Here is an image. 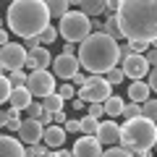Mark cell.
Listing matches in <instances>:
<instances>
[{"label": "cell", "mask_w": 157, "mask_h": 157, "mask_svg": "<svg viewBox=\"0 0 157 157\" xmlns=\"http://www.w3.org/2000/svg\"><path fill=\"white\" fill-rule=\"evenodd\" d=\"M118 26L126 42H155L157 39V0H123L115 11Z\"/></svg>", "instance_id": "obj_1"}, {"label": "cell", "mask_w": 157, "mask_h": 157, "mask_svg": "<svg viewBox=\"0 0 157 157\" xmlns=\"http://www.w3.org/2000/svg\"><path fill=\"white\" fill-rule=\"evenodd\" d=\"M8 32L16 37H39V32L50 26V11L45 0H13L6 11Z\"/></svg>", "instance_id": "obj_2"}, {"label": "cell", "mask_w": 157, "mask_h": 157, "mask_svg": "<svg viewBox=\"0 0 157 157\" xmlns=\"http://www.w3.org/2000/svg\"><path fill=\"white\" fill-rule=\"evenodd\" d=\"M78 63L89 73L105 76L110 68L118 66V42L107 37L105 32H92L89 37L78 45Z\"/></svg>", "instance_id": "obj_3"}, {"label": "cell", "mask_w": 157, "mask_h": 157, "mask_svg": "<svg viewBox=\"0 0 157 157\" xmlns=\"http://www.w3.org/2000/svg\"><path fill=\"white\" fill-rule=\"evenodd\" d=\"M155 141H157V123L144 115L131 118L121 126V147H126L131 155L155 149Z\"/></svg>", "instance_id": "obj_4"}, {"label": "cell", "mask_w": 157, "mask_h": 157, "mask_svg": "<svg viewBox=\"0 0 157 157\" xmlns=\"http://www.w3.org/2000/svg\"><path fill=\"white\" fill-rule=\"evenodd\" d=\"M58 34H60L66 42H73V45H81L86 37L92 34V18L86 13L76 11H68L66 16L58 21Z\"/></svg>", "instance_id": "obj_5"}, {"label": "cell", "mask_w": 157, "mask_h": 157, "mask_svg": "<svg viewBox=\"0 0 157 157\" xmlns=\"http://www.w3.org/2000/svg\"><path fill=\"white\" fill-rule=\"evenodd\" d=\"M110 94H113V84L105 76H100V73H92V76H86V84L78 86L76 97L84 100L86 105H92V102H105Z\"/></svg>", "instance_id": "obj_6"}, {"label": "cell", "mask_w": 157, "mask_h": 157, "mask_svg": "<svg viewBox=\"0 0 157 157\" xmlns=\"http://www.w3.org/2000/svg\"><path fill=\"white\" fill-rule=\"evenodd\" d=\"M26 89L32 92V97H47L55 92V73L47 71H29L26 76Z\"/></svg>", "instance_id": "obj_7"}, {"label": "cell", "mask_w": 157, "mask_h": 157, "mask_svg": "<svg viewBox=\"0 0 157 157\" xmlns=\"http://www.w3.org/2000/svg\"><path fill=\"white\" fill-rule=\"evenodd\" d=\"M26 55H29V50L21 42H8V45L0 47V63H3V68H6L8 73L21 71V68L26 66Z\"/></svg>", "instance_id": "obj_8"}, {"label": "cell", "mask_w": 157, "mask_h": 157, "mask_svg": "<svg viewBox=\"0 0 157 157\" xmlns=\"http://www.w3.org/2000/svg\"><path fill=\"white\" fill-rule=\"evenodd\" d=\"M78 68H81L78 55H66V52H60V55H52V66H50V71L55 73V78H66V81H71V78L78 73Z\"/></svg>", "instance_id": "obj_9"}, {"label": "cell", "mask_w": 157, "mask_h": 157, "mask_svg": "<svg viewBox=\"0 0 157 157\" xmlns=\"http://www.w3.org/2000/svg\"><path fill=\"white\" fill-rule=\"evenodd\" d=\"M16 134H18V141H21L24 147H29V144H39V141H42V134H45V126L39 123L37 118H24Z\"/></svg>", "instance_id": "obj_10"}, {"label": "cell", "mask_w": 157, "mask_h": 157, "mask_svg": "<svg viewBox=\"0 0 157 157\" xmlns=\"http://www.w3.org/2000/svg\"><path fill=\"white\" fill-rule=\"evenodd\" d=\"M73 157H102V141L97 139V136H86L81 134L76 141H73Z\"/></svg>", "instance_id": "obj_11"}, {"label": "cell", "mask_w": 157, "mask_h": 157, "mask_svg": "<svg viewBox=\"0 0 157 157\" xmlns=\"http://www.w3.org/2000/svg\"><path fill=\"white\" fill-rule=\"evenodd\" d=\"M121 68H123L126 78H134V81H141V78H147V73H149V63H147V58L139 55V52H134L131 58H126V60L121 63Z\"/></svg>", "instance_id": "obj_12"}, {"label": "cell", "mask_w": 157, "mask_h": 157, "mask_svg": "<svg viewBox=\"0 0 157 157\" xmlns=\"http://www.w3.org/2000/svg\"><path fill=\"white\" fill-rule=\"evenodd\" d=\"M50 66H52V55H50V50H47L45 45H39L37 50H29V55H26V66H24V68H29V71H47Z\"/></svg>", "instance_id": "obj_13"}, {"label": "cell", "mask_w": 157, "mask_h": 157, "mask_svg": "<svg viewBox=\"0 0 157 157\" xmlns=\"http://www.w3.org/2000/svg\"><path fill=\"white\" fill-rule=\"evenodd\" d=\"M0 157H26V147L11 134H0Z\"/></svg>", "instance_id": "obj_14"}, {"label": "cell", "mask_w": 157, "mask_h": 157, "mask_svg": "<svg viewBox=\"0 0 157 157\" xmlns=\"http://www.w3.org/2000/svg\"><path fill=\"white\" fill-rule=\"evenodd\" d=\"M97 139H100L102 144H107V147L121 144V126H118L115 121H102L100 128H97Z\"/></svg>", "instance_id": "obj_15"}, {"label": "cell", "mask_w": 157, "mask_h": 157, "mask_svg": "<svg viewBox=\"0 0 157 157\" xmlns=\"http://www.w3.org/2000/svg\"><path fill=\"white\" fill-rule=\"evenodd\" d=\"M42 141H45L50 149H60L63 144H66V128L63 126H47L45 128V134H42Z\"/></svg>", "instance_id": "obj_16"}, {"label": "cell", "mask_w": 157, "mask_h": 157, "mask_svg": "<svg viewBox=\"0 0 157 157\" xmlns=\"http://www.w3.org/2000/svg\"><path fill=\"white\" fill-rule=\"evenodd\" d=\"M78 11L86 13L89 18H97L107 11V0H78Z\"/></svg>", "instance_id": "obj_17"}, {"label": "cell", "mask_w": 157, "mask_h": 157, "mask_svg": "<svg viewBox=\"0 0 157 157\" xmlns=\"http://www.w3.org/2000/svg\"><path fill=\"white\" fill-rule=\"evenodd\" d=\"M8 102H11V107H16V110H26L29 102H32V92L26 89V86H16V89L11 92V97H8Z\"/></svg>", "instance_id": "obj_18"}, {"label": "cell", "mask_w": 157, "mask_h": 157, "mask_svg": "<svg viewBox=\"0 0 157 157\" xmlns=\"http://www.w3.org/2000/svg\"><path fill=\"white\" fill-rule=\"evenodd\" d=\"M18 126H21V110H16V107H8L6 113H0V128L18 131Z\"/></svg>", "instance_id": "obj_19"}, {"label": "cell", "mask_w": 157, "mask_h": 157, "mask_svg": "<svg viewBox=\"0 0 157 157\" xmlns=\"http://www.w3.org/2000/svg\"><path fill=\"white\" fill-rule=\"evenodd\" d=\"M149 84H147V81H134V84L128 86V100L131 102H144V100H149Z\"/></svg>", "instance_id": "obj_20"}, {"label": "cell", "mask_w": 157, "mask_h": 157, "mask_svg": "<svg viewBox=\"0 0 157 157\" xmlns=\"http://www.w3.org/2000/svg\"><path fill=\"white\" fill-rule=\"evenodd\" d=\"M102 32L107 34V37H113L115 42H121L123 39V32H121V26H118V18H115V13H110V16L102 21Z\"/></svg>", "instance_id": "obj_21"}, {"label": "cell", "mask_w": 157, "mask_h": 157, "mask_svg": "<svg viewBox=\"0 0 157 157\" xmlns=\"http://www.w3.org/2000/svg\"><path fill=\"white\" fill-rule=\"evenodd\" d=\"M123 105H126V102L121 100L118 94H110V97L105 100V115H107V118H121V113H123Z\"/></svg>", "instance_id": "obj_22"}, {"label": "cell", "mask_w": 157, "mask_h": 157, "mask_svg": "<svg viewBox=\"0 0 157 157\" xmlns=\"http://www.w3.org/2000/svg\"><path fill=\"white\" fill-rule=\"evenodd\" d=\"M45 6H47V11H50V18H63L71 11L68 0H45Z\"/></svg>", "instance_id": "obj_23"}, {"label": "cell", "mask_w": 157, "mask_h": 157, "mask_svg": "<svg viewBox=\"0 0 157 157\" xmlns=\"http://www.w3.org/2000/svg\"><path fill=\"white\" fill-rule=\"evenodd\" d=\"M63 105H66V100H63L58 92H52V94L42 97V107H45L47 113H60V110H63Z\"/></svg>", "instance_id": "obj_24"}, {"label": "cell", "mask_w": 157, "mask_h": 157, "mask_svg": "<svg viewBox=\"0 0 157 157\" xmlns=\"http://www.w3.org/2000/svg\"><path fill=\"white\" fill-rule=\"evenodd\" d=\"M97 128H100V121H97V118H92V115H84V118H81V134L97 136Z\"/></svg>", "instance_id": "obj_25"}, {"label": "cell", "mask_w": 157, "mask_h": 157, "mask_svg": "<svg viewBox=\"0 0 157 157\" xmlns=\"http://www.w3.org/2000/svg\"><path fill=\"white\" fill-rule=\"evenodd\" d=\"M55 39H58V26H52V24L39 32V45H45V47H47V45H52Z\"/></svg>", "instance_id": "obj_26"}, {"label": "cell", "mask_w": 157, "mask_h": 157, "mask_svg": "<svg viewBox=\"0 0 157 157\" xmlns=\"http://www.w3.org/2000/svg\"><path fill=\"white\" fill-rule=\"evenodd\" d=\"M141 115L157 123V100H144L141 102Z\"/></svg>", "instance_id": "obj_27"}, {"label": "cell", "mask_w": 157, "mask_h": 157, "mask_svg": "<svg viewBox=\"0 0 157 157\" xmlns=\"http://www.w3.org/2000/svg\"><path fill=\"white\" fill-rule=\"evenodd\" d=\"M121 115H123L126 121H131V118H139V115H141V105H139V102H126Z\"/></svg>", "instance_id": "obj_28"}, {"label": "cell", "mask_w": 157, "mask_h": 157, "mask_svg": "<svg viewBox=\"0 0 157 157\" xmlns=\"http://www.w3.org/2000/svg\"><path fill=\"white\" fill-rule=\"evenodd\" d=\"M26 76H29V73H24V68H21V71H11V73H8V81H11L13 89H16V86H26Z\"/></svg>", "instance_id": "obj_29"}, {"label": "cell", "mask_w": 157, "mask_h": 157, "mask_svg": "<svg viewBox=\"0 0 157 157\" xmlns=\"http://www.w3.org/2000/svg\"><path fill=\"white\" fill-rule=\"evenodd\" d=\"M11 92H13V86H11V81H8V76L0 73V102H8Z\"/></svg>", "instance_id": "obj_30"}, {"label": "cell", "mask_w": 157, "mask_h": 157, "mask_svg": "<svg viewBox=\"0 0 157 157\" xmlns=\"http://www.w3.org/2000/svg\"><path fill=\"white\" fill-rule=\"evenodd\" d=\"M105 78L110 81L113 86H115V84H121V81L126 78V73H123V68H118V66H115V68H110V71L105 73Z\"/></svg>", "instance_id": "obj_31"}, {"label": "cell", "mask_w": 157, "mask_h": 157, "mask_svg": "<svg viewBox=\"0 0 157 157\" xmlns=\"http://www.w3.org/2000/svg\"><path fill=\"white\" fill-rule=\"evenodd\" d=\"M24 113H26V118H37V121H39V115H42V113H45V107H42V100H39V102H29V107H26V110H24Z\"/></svg>", "instance_id": "obj_32"}, {"label": "cell", "mask_w": 157, "mask_h": 157, "mask_svg": "<svg viewBox=\"0 0 157 157\" xmlns=\"http://www.w3.org/2000/svg\"><path fill=\"white\" fill-rule=\"evenodd\" d=\"M102 157H134V155H131L126 147H118V144H115V147H110V149L102 152Z\"/></svg>", "instance_id": "obj_33"}, {"label": "cell", "mask_w": 157, "mask_h": 157, "mask_svg": "<svg viewBox=\"0 0 157 157\" xmlns=\"http://www.w3.org/2000/svg\"><path fill=\"white\" fill-rule=\"evenodd\" d=\"M58 94H60L63 100H73V97H76L78 92H76V86H73L71 81H66V84H63V86H58Z\"/></svg>", "instance_id": "obj_34"}, {"label": "cell", "mask_w": 157, "mask_h": 157, "mask_svg": "<svg viewBox=\"0 0 157 157\" xmlns=\"http://www.w3.org/2000/svg\"><path fill=\"white\" fill-rule=\"evenodd\" d=\"M134 55V47H131V42H121V45H118V60L123 63L126 58H131Z\"/></svg>", "instance_id": "obj_35"}, {"label": "cell", "mask_w": 157, "mask_h": 157, "mask_svg": "<svg viewBox=\"0 0 157 157\" xmlns=\"http://www.w3.org/2000/svg\"><path fill=\"white\" fill-rule=\"evenodd\" d=\"M86 107H89V113H86V115L97 118V121L105 115V102H92V105H86Z\"/></svg>", "instance_id": "obj_36"}, {"label": "cell", "mask_w": 157, "mask_h": 157, "mask_svg": "<svg viewBox=\"0 0 157 157\" xmlns=\"http://www.w3.org/2000/svg\"><path fill=\"white\" fill-rule=\"evenodd\" d=\"M63 128H66V134H78V131H81V121H73V118H68L66 123H63Z\"/></svg>", "instance_id": "obj_37"}, {"label": "cell", "mask_w": 157, "mask_h": 157, "mask_svg": "<svg viewBox=\"0 0 157 157\" xmlns=\"http://www.w3.org/2000/svg\"><path fill=\"white\" fill-rule=\"evenodd\" d=\"M147 84H149L152 92H157V66L149 68V73H147Z\"/></svg>", "instance_id": "obj_38"}, {"label": "cell", "mask_w": 157, "mask_h": 157, "mask_svg": "<svg viewBox=\"0 0 157 157\" xmlns=\"http://www.w3.org/2000/svg\"><path fill=\"white\" fill-rule=\"evenodd\" d=\"M131 47H134V52H139V55H144V52L149 50V42H141V39H136V42H131Z\"/></svg>", "instance_id": "obj_39"}, {"label": "cell", "mask_w": 157, "mask_h": 157, "mask_svg": "<svg viewBox=\"0 0 157 157\" xmlns=\"http://www.w3.org/2000/svg\"><path fill=\"white\" fill-rule=\"evenodd\" d=\"M144 58H147V63H149V68L157 66V50H155V47H149V50L144 52Z\"/></svg>", "instance_id": "obj_40"}, {"label": "cell", "mask_w": 157, "mask_h": 157, "mask_svg": "<svg viewBox=\"0 0 157 157\" xmlns=\"http://www.w3.org/2000/svg\"><path fill=\"white\" fill-rule=\"evenodd\" d=\"M47 157H73V152H68V149H63V147H60V149H50V152H47Z\"/></svg>", "instance_id": "obj_41"}, {"label": "cell", "mask_w": 157, "mask_h": 157, "mask_svg": "<svg viewBox=\"0 0 157 157\" xmlns=\"http://www.w3.org/2000/svg\"><path fill=\"white\" fill-rule=\"evenodd\" d=\"M24 47H26V50H37L39 47V37H26L24 39Z\"/></svg>", "instance_id": "obj_42"}, {"label": "cell", "mask_w": 157, "mask_h": 157, "mask_svg": "<svg viewBox=\"0 0 157 157\" xmlns=\"http://www.w3.org/2000/svg\"><path fill=\"white\" fill-rule=\"evenodd\" d=\"M71 84H73V86H84V84H86V73H81V71H78L76 76L71 78Z\"/></svg>", "instance_id": "obj_43"}, {"label": "cell", "mask_w": 157, "mask_h": 157, "mask_svg": "<svg viewBox=\"0 0 157 157\" xmlns=\"http://www.w3.org/2000/svg\"><path fill=\"white\" fill-rule=\"evenodd\" d=\"M66 121H68V118H66V113H52V123H55V126H63V123H66Z\"/></svg>", "instance_id": "obj_44"}, {"label": "cell", "mask_w": 157, "mask_h": 157, "mask_svg": "<svg viewBox=\"0 0 157 157\" xmlns=\"http://www.w3.org/2000/svg\"><path fill=\"white\" fill-rule=\"evenodd\" d=\"M39 123H42V126H45V128H47V126H52V113H42V115H39Z\"/></svg>", "instance_id": "obj_45"}, {"label": "cell", "mask_w": 157, "mask_h": 157, "mask_svg": "<svg viewBox=\"0 0 157 157\" xmlns=\"http://www.w3.org/2000/svg\"><path fill=\"white\" fill-rule=\"evenodd\" d=\"M63 52H66V55H76V45H73V42H66V45H63Z\"/></svg>", "instance_id": "obj_46"}, {"label": "cell", "mask_w": 157, "mask_h": 157, "mask_svg": "<svg viewBox=\"0 0 157 157\" xmlns=\"http://www.w3.org/2000/svg\"><path fill=\"white\" fill-rule=\"evenodd\" d=\"M84 107H86V102H84V100H78V97H73V110L78 113V110H84Z\"/></svg>", "instance_id": "obj_47"}, {"label": "cell", "mask_w": 157, "mask_h": 157, "mask_svg": "<svg viewBox=\"0 0 157 157\" xmlns=\"http://www.w3.org/2000/svg\"><path fill=\"white\" fill-rule=\"evenodd\" d=\"M121 3H123V0H107V11H113V13H115Z\"/></svg>", "instance_id": "obj_48"}, {"label": "cell", "mask_w": 157, "mask_h": 157, "mask_svg": "<svg viewBox=\"0 0 157 157\" xmlns=\"http://www.w3.org/2000/svg\"><path fill=\"white\" fill-rule=\"evenodd\" d=\"M8 42H11V39H8V32H6V29H0V47L8 45Z\"/></svg>", "instance_id": "obj_49"}, {"label": "cell", "mask_w": 157, "mask_h": 157, "mask_svg": "<svg viewBox=\"0 0 157 157\" xmlns=\"http://www.w3.org/2000/svg\"><path fill=\"white\" fill-rule=\"evenodd\" d=\"M134 157H152V155H149V152H136Z\"/></svg>", "instance_id": "obj_50"}, {"label": "cell", "mask_w": 157, "mask_h": 157, "mask_svg": "<svg viewBox=\"0 0 157 157\" xmlns=\"http://www.w3.org/2000/svg\"><path fill=\"white\" fill-rule=\"evenodd\" d=\"M68 6H71V8L76 6V8H78V0H68Z\"/></svg>", "instance_id": "obj_51"}, {"label": "cell", "mask_w": 157, "mask_h": 157, "mask_svg": "<svg viewBox=\"0 0 157 157\" xmlns=\"http://www.w3.org/2000/svg\"><path fill=\"white\" fill-rule=\"evenodd\" d=\"M152 47H155V50H157V39H155V42H152Z\"/></svg>", "instance_id": "obj_52"}, {"label": "cell", "mask_w": 157, "mask_h": 157, "mask_svg": "<svg viewBox=\"0 0 157 157\" xmlns=\"http://www.w3.org/2000/svg\"><path fill=\"white\" fill-rule=\"evenodd\" d=\"M3 71H6V68H3V63H0V73H3Z\"/></svg>", "instance_id": "obj_53"}, {"label": "cell", "mask_w": 157, "mask_h": 157, "mask_svg": "<svg viewBox=\"0 0 157 157\" xmlns=\"http://www.w3.org/2000/svg\"><path fill=\"white\" fill-rule=\"evenodd\" d=\"M0 29H3V18H0Z\"/></svg>", "instance_id": "obj_54"}, {"label": "cell", "mask_w": 157, "mask_h": 157, "mask_svg": "<svg viewBox=\"0 0 157 157\" xmlns=\"http://www.w3.org/2000/svg\"><path fill=\"white\" fill-rule=\"evenodd\" d=\"M155 152H157V141H155Z\"/></svg>", "instance_id": "obj_55"}]
</instances>
